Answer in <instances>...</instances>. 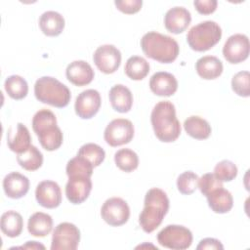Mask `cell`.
Wrapping results in <instances>:
<instances>
[{"mask_svg": "<svg viewBox=\"0 0 250 250\" xmlns=\"http://www.w3.org/2000/svg\"><path fill=\"white\" fill-rule=\"evenodd\" d=\"M196 249H224V246L220 240L216 238L207 237L199 241V244L196 246Z\"/></svg>", "mask_w": 250, "mask_h": 250, "instance_id": "obj_40", "label": "cell"}, {"mask_svg": "<svg viewBox=\"0 0 250 250\" xmlns=\"http://www.w3.org/2000/svg\"><path fill=\"white\" fill-rule=\"evenodd\" d=\"M236 165L229 160H222L216 164L214 168V175L221 182H230L237 176Z\"/></svg>", "mask_w": 250, "mask_h": 250, "instance_id": "obj_35", "label": "cell"}, {"mask_svg": "<svg viewBox=\"0 0 250 250\" xmlns=\"http://www.w3.org/2000/svg\"><path fill=\"white\" fill-rule=\"evenodd\" d=\"M111 106L120 113L128 112L133 104V95L129 88L122 84L114 85L108 94Z\"/></svg>", "mask_w": 250, "mask_h": 250, "instance_id": "obj_21", "label": "cell"}, {"mask_svg": "<svg viewBox=\"0 0 250 250\" xmlns=\"http://www.w3.org/2000/svg\"><path fill=\"white\" fill-rule=\"evenodd\" d=\"M95 167L92 163L87 160L85 157L76 155L75 157L71 158L66 164V175L70 176H85L91 178L93 174V169Z\"/></svg>", "mask_w": 250, "mask_h": 250, "instance_id": "obj_32", "label": "cell"}, {"mask_svg": "<svg viewBox=\"0 0 250 250\" xmlns=\"http://www.w3.org/2000/svg\"><path fill=\"white\" fill-rule=\"evenodd\" d=\"M222 37L220 25L213 21H205L192 26L187 35L188 46L196 52H205L214 47Z\"/></svg>", "mask_w": 250, "mask_h": 250, "instance_id": "obj_6", "label": "cell"}, {"mask_svg": "<svg viewBox=\"0 0 250 250\" xmlns=\"http://www.w3.org/2000/svg\"><path fill=\"white\" fill-rule=\"evenodd\" d=\"M35 198L38 204L44 208H57L62 203L61 188L54 181H42L36 187Z\"/></svg>", "mask_w": 250, "mask_h": 250, "instance_id": "obj_14", "label": "cell"}, {"mask_svg": "<svg viewBox=\"0 0 250 250\" xmlns=\"http://www.w3.org/2000/svg\"><path fill=\"white\" fill-rule=\"evenodd\" d=\"M134 137V125L125 118H116L110 121L104 129V138L110 146H119L128 144Z\"/></svg>", "mask_w": 250, "mask_h": 250, "instance_id": "obj_9", "label": "cell"}, {"mask_svg": "<svg viewBox=\"0 0 250 250\" xmlns=\"http://www.w3.org/2000/svg\"><path fill=\"white\" fill-rule=\"evenodd\" d=\"M77 155L85 157L92 163L94 167H98L104 160L105 152L104 148H102V146H100L99 145L94 143H88L83 145L79 148Z\"/></svg>", "mask_w": 250, "mask_h": 250, "instance_id": "obj_33", "label": "cell"}, {"mask_svg": "<svg viewBox=\"0 0 250 250\" xmlns=\"http://www.w3.org/2000/svg\"><path fill=\"white\" fill-rule=\"evenodd\" d=\"M5 194L13 199L23 197L29 189V180L19 172H11L3 180Z\"/></svg>", "mask_w": 250, "mask_h": 250, "instance_id": "obj_20", "label": "cell"}, {"mask_svg": "<svg viewBox=\"0 0 250 250\" xmlns=\"http://www.w3.org/2000/svg\"><path fill=\"white\" fill-rule=\"evenodd\" d=\"M39 27L47 36H58L64 28V19L58 12L47 11L40 16Z\"/></svg>", "mask_w": 250, "mask_h": 250, "instance_id": "obj_23", "label": "cell"}, {"mask_svg": "<svg viewBox=\"0 0 250 250\" xmlns=\"http://www.w3.org/2000/svg\"><path fill=\"white\" fill-rule=\"evenodd\" d=\"M249 80L250 75L248 71H239L233 75L231 79V89L232 91L240 97H249Z\"/></svg>", "mask_w": 250, "mask_h": 250, "instance_id": "obj_36", "label": "cell"}, {"mask_svg": "<svg viewBox=\"0 0 250 250\" xmlns=\"http://www.w3.org/2000/svg\"><path fill=\"white\" fill-rule=\"evenodd\" d=\"M93 61L99 70H101L103 73L111 74L120 66L121 53L113 45H102L95 51Z\"/></svg>", "mask_w": 250, "mask_h": 250, "instance_id": "obj_11", "label": "cell"}, {"mask_svg": "<svg viewBox=\"0 0 250 250\" xmlns=\"http://www.w3.org/2000/svg\"><path fill=\"white\" fill-rule=\"evenodd\" d=\"M7 145L14 152L25 151L31 146V137L26 126L19 122L10 127L7 133Z\"/></svg>", "mask_w": 250, "mask_h": 250, "instance_id": "obj_19", "label": "cell"}, {"mask_svg": "<svg viewBox=\"0 0 250 250\" xmlns=\"http://www.w3.org/2000/svg\"><path fill=\"white\" fill-rule=\"evenodd\" d=\"M149 88L156 96L170 97L176 93L178 89V81L172 73L158 71L150 77Z\"/></svg>", "mask_w": 250, "mask_h": 250, "instance_id": "obj_18", "label": "cell"}, {"mask_svg": "<svg viewBox=\"0 0 250 250\" xmlns=\"http://www.w3.org/2000/svg\"><path fill=\"white\" fill-rule=\"evenodd\" d=\"M197 188H199V189L203 195L207 196L211 191H213L219 188H223V182H221L219 179H217L214 174L206 173L198 180Z\"/></svg>", "mask_w": 250, "mask_h": 250, "instance_id": "obj_37", "label": "cell"}, {"mask_svg": "<svg viewBox=\"0 0 250 250\" xmlns=\"http://www.w3.org/2000/svg\"><path fill=\"white\" fill-rule=\"evenodd\" d=\"M249 39L245 34L236 33L229 36L224 47L223 55L229 63H239L249 56Z\"/></svg>", "mask_w": 250, "mask_h": 250, "instance_id": "obj_12", "label": "cell"}, {"mask_svg": "<svg viewBox=\"0 0 250 250\" xmlns=\"http://www.w3.org/2000/svg\"><path fill=\"white\" fill-rule=\"evenodd\" d=\"M4 87L9 97L14 100H21L25 98L28 93L27 82L20 75H11L7 77Z\"/></svg>", "mask_w": 250, "mask_h": 250, "instance_id": "obj_30", "label": "cell"}, {"mask_svg": "<svg viewBox=\"0 0 250 250\" xmlns=\"http://www.w3.org/2000/svg\"><path fill=\"white\" fill-rule=\"evenodd\" d=\"M17 161L24 170L35 171L43 164V154L35 146L31 145L25 151L18 153Z\"/></svg>", "mask_w": 250, "mask_h": 250, "instance_id": "obj_29", "label": "cell"}, {"mask_svg": "<svg viewBox=\"0 0 250 250\" xmlns=\"http://www.w3.org/2000/svg\"><path fill=\"white\" fill-rule=\"evenodd\" d=\"M206 197L209 207L218 214L228 213L233 206L232 195L228 189H225L224 187L211 191Z\"/></svg>", "mask_w": 250, "mask_h": 250, "instance_id": "obj_24", "label": "cell"}, {"mask_svg": "<svg viewBox=\"0 0 250 250\" xmlns=\"http://www.w3.org/2000/svg\"><path fill=\"white\" fill-rule=\"evenodd\" d=\"M32 129L42 147L48 151L58 149L63 140L62 132L57 125V118L50 109L38 110L32 118Z\"/></svg>", "mask_w": 250, "mask_h": 250, "instance_id": "obj_4", "label": "cell"}, {"mask_svg": "<svg viewBox=\"0 0 250 250\" xmlns=\"http://www.w3.org/2000/svg\"><path fill=\"white\" fill-rule=\"evenodd\" d=\"M157 241L169 249L185 250L192 243V233L184 226L168 225L157 233Z\"/></svg>", "mask_w": 250, "mask_h": 250, "instance_id": "obj_7", "label": "cell"}, {"mask_svg": "<svg viewBox=\"0 0 250 250\" xmlns=\"http://www.w3.org/2000/svg\"><path fill=\"white\" fill-rule=\"evenodd\" d=\"M104 221L112 227H119L127 223L130 217V208L127 202L120 197H111L104 201L101 208Z\"/></svg>", "mask_w": 250, "mask_h": 250, "instance_id": "obj_10", "label": "cell"}, {"mask_svg": "<svg viewBox=\"0 0 250 250\" xmlns=\"http://www.w3.org/2000/svg\"><path fill=\"white\" fill-rule=\"evenodd\" d=\"M184 129L188 136L196 140L209 138L212 131L208 121L197 115L188 117L184 122Z\"/></svg>", "mask_w": 250, "mask_h": 250, "instance_id": "obj_26", "label": "cell"}, {"mask_svg": "<svg viewBox=\"0 0 250 250\" xmlns=\"http://www.w3.org/2000/svg\"><path fill=\"white\" fill-rule=\"evenodd\" d=\"M92 190L91 179L85 176H70L65 186V195L72 204L84 202Z\"/></svg>", "mask_w": 250, "mask_h": 250, "instance_id": "obj_15", "label": "cell"}, {"mask_svg": "<svg viewBox=\"0 0 250 250\" xmlns=\"http://www.w3.org/2000/svg\"><path fill=\"white\" fill-rule=\"evenodd\" d=\"M156 138L164 143L175 142L181 134V124L176 116L175 105L169 101L157 103L150 115Z\"/></svg>", "mask_w": 250, "mask_h": 250, "instance_id": "obj_1", "label": "cell"}, {"mask_svg": "<svg viewBox=\"0 0 250 250\" xmlns=\"http://www.w3.org/2000/svg\"><path fill=\"white\" fill-rule=\"evenodd\" d=\"M198 176L192 171L182 173L177 179V188L182 194H191L198 187Z\"/></svg>", "mask_w": 250, "mask_h": 250, "instance_id": "obj_34", "label": "cell"}, {"mask_svg": "<svg viewBox=\"0 0 250 250\" xmlns=\"http://www.w3.org/2000/svg\"><path fill=\"white\" fill-rule=\"evenodd\" d=\"M190 21V13L184 7L171 8L164 16V25L166 29L174 34L184 32L189 25Z\"/></svg>", "mask_w": 250, "mask_h": 250, "instance_id": "obj_16", "label": "cell"}, {"mask_svg": "<svg viewBox=\"0 0 250 250\" xmlns=\"http://www.w3.org/2000/svg\"><path fill=\"white\" fill-rule=\"evenodd\" d=\"M53 229V219L49 214L36 212L32 214L27 222L28 232L37 237L48 235Z\"/></svg>", "mask_w": 250, "mask_h": 250, "instance_id": "obj_25", "label": "cell"}, {"mask_svg": "<svg viewBox=\"0 0 250 250\" xmlns=\"http://www.w3.org/2000/svg\"><path fill=\"white\" fill-rule=\"evenodd\" d=\"M19 248H28V249H38V248H41V249H45V246L40 244V243H37V241H27L26 244H24L22 246H20Z\"/></svg>", "mask_w": 250, "mask_h": 250, "instance_id": "obj_41", "label": "cell"}, {"mask_svg": "<svg viewBox=\"0 0 250 250\" xmlns=\"http://www.w3.org/2000/svg\"><path fill=\"white\" fill-rule=\"evenodd\" d=\"M223 68V62L214 56L201 57L195 63L197 74L206 80L218 78L222 74Z\"/></svg>", "mask_w": 250, "mask_h": 250, "instance_id": "obj_22", "label": "cell"}, {"mask_svg": "<svg viewBox=\"0 0 250 250\" xmlns=\"http://www.w3.org/2000/svg\"><path fill=\"white\" fill-rule=\"evenodd\" d=\"M34 95L39 102L59 108L66 106L71 98L67 86L51 76H43L36 80Z\"/></svg>", "mask_w": 250, "mask_h": 250, "instance_id": "obj_5", "label": "cell"}, {"mask_svg": "<svg viewBox=\"0 0 250 250\" xmlns=\"http://www.w3.org/2000/svg\"><path fill=\"white\" fill-rule=\"evenodd\" d=\"M80 241L79 229L67 222L59 224L52 235V250H75Z\"/></svg>", "mask_w": 250, "mask_h": 250, "instance_id": "obj_8", "label": "cell"}, {"mask_svg": "<svg viewBox=\"0 0 250 250\" xmlns=\"http://www.w3.org/2000/svg\"><path fill=\"white\" fill-rule=\"evenodd\" d=\"M0 228L2 232L8 237H17L19 236L23 228V220L20 213L10 210L6 211L1 216Z\"/></svg>", "mask_w": 250, "mask_h": 250, "instance_id": "obj_27", "label": "cell"}, {"mask_svg": "<svg viewBox=\"0 0 250 250\" xmlns=\"http://www.w3.org/2000/svg\"><path fill=\"white\" fill-rule=\"evenodd\" d=\"M114 4L116 8L127 15H132L135 13H138L142 6L143 1L142 0H116L114 1Z\"/></svg>", "mask_w": 250, "mask_h": 250, "instance_id": "obj_38", "label": "cell"}, {"mask_svg": "<svg viewBox=\"0 0 250 250\" xmlns=\"http://www.w3.org/2000/svg\"><path fill=\"white\" fill-rule=\"evenodd\" d=\"M67 80L75 86H85L90 84L95 76L92 66L85 61H74L70 62L66 69Z\"/></svg>", "mask_w": 250, "mask_h": 250, "instance_id": "obj_17", "label": "cell"}, {"mask_svg": "<svg viewBox=\"0 0 250 250\" xmlns=\"http://www.w3.org/2000/svg\"><path fill=\"white\" fill-rule=\"evenodd\" d=\"M114 162L116 166L124 172H132L138 168V154L130 148H121L114 154Z\"/></svg>", "mask_w": 250, "mask_h": 250, "instance_id": "obj_31", "label": "cell"}, {"mask_svg": "<svg viewBox=\"0 0 250 250\" xmlns=\"http://www.w3.org/2000/svg\"><path fill=\"white\" fill-rule=\"evenodd\" d=\"M193 5L199 14L210 15L217 9L218 2L216 0H195Z\"/></svg>", "mask_w": 250, "mask_h": 250, "instance_id": "obj_39", "label": "cell"}, {"mask_svg": "<svg viewBox=\"0 0 250 250\" xmlns=\"http://www.w3.org/2000/svg\"><path fill=\"white\" fill-rule=\"evenodd\" d=\"M169 210V198L166 192L158 188L147 190L145 196L144 209L139 216V224L146 233L156 229Z\"/></svg>", "mask_w": 250, "mask_h": 250, "instance_id": "obj_2", "label": "cell"}, {"mask_svg": "<svg viewBox=\"0 0 250 250\" xmlns=\"http://www.w3.org/2000/svg\"><path fill=\"white\" fill-rule=\"evenodd\" d=\"M124 70L132 80H142L149 72V63L143 57L132 56L127 60Z\"/></svg>", "mask_w": 250, "mask_h": 250, "instance_id": "obj_28", "label": "cell"}, {"mask_svg": "<svg viewBox=\"0 0 250 250\" xmlns=\"http://www.w3.org/2000/svg\"><path fill=\"white\" fill-rule=\"evenodd\" d=\"M141 48L146 57L162 63L173 62L180 52L174 38L156 31H149L142 37Z\"/></svg>", "mask_w": 250, "mask_h": 250, "instance_id": "obj_3", "label": "cell"}, {"mask_svg": "<svg viewBox=\"0 0 250 250\" xmlns=\"http://www.w3.org/2000/svg\"><path fill=\"white\" fill-rule=\"evenodd\" d=\"M101 95L97 90H85L81 92L75 100V113L82 119H90L97 114L101 107Z\"/></svg>", "mask_w": 250, "mask_h": 250, "instance_id": "obj_13", "label": "cell"}]
</instances>
